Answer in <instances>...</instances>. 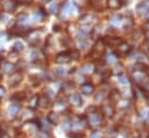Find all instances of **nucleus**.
<instances>
[{
    "label": "nucleus",
    "mask_w": 149,
    "mask_h": 138,
    "mask_svg": "<svg viewBox=\"0 0 149 138\" xmlns=\"http://www.w3.org/2000/svg\"><path fill=\"white\" fill-rule=\"evenodd\" d=\"M71 55H70V51H65V52H61L56 56V59L55 61L57 64H68L71 61Z\"/></svg>",
    "instance_id": "nucleus-2"
},
{
    "label": "nucleus",
    "mask_w": 149,
    "mask_h": 138,
    "mask_svg": "<svg viewBox=\"0 0 149 138\" xmlns=\"http://www.w3.org/2000/svg\"><path fill=\"white\" fill-rule=\"evenodd\" d=\"M134 138H140V137H134Z\"/></svg>",
    "instance_id": "nucleus-30"
},
{
    "label": "nucleus",
    "mask_w": 149,
    "mask_h": 138,
    "mask_svg": "<svg viewBox=\"0 0 149 138\" xmlns=\"http://www.w3.org/2000/svg\"><path fill=\"white\" fill-rule=\"evenodd\" d=\"M69 101H70V103L73 104V106H80V104H81V97H80V95H79L78 93L72 94V95L69 97Z\"/></svg>",
    "instance_id": "nucleus-6"
},
{
    "label": "nucleus",
    "mask_w": 149,
    "mask_h": 138,
    "mask_svg": "<svg viewBox=\"0 0 149 138\" xmlns=\"http://www.w3.org/2000/svg\"><path fill=\"white\" fill-rule=\"evenodd\" d=\"M27 19H28V15H27V13H24V12L19 13V14H17V16H16V20H17L19 22H21V23L26 22V21H27Z\"/></svg>",
    "instance_id": "nucleus-16"
},
{
    "label": "nucleus",
    "mask_w": 149,
    "mask_h": 138,
    "mask_svg": "<svg viewBox=\"0 0 149 138\" xmlns=\"http://www.w3.org/2000/svg\"><path fill=\"white\" fill-rule=\"evenodd\" d=\"M90 138H100V135H99V132L94 131V132H92V133H91Z\"/></svg>",
    "instance_id": "nucleus-26"
},
{
    "label": "nucleus",
    "mask_w": 149,
    "mask_h": 138,
    "mask_svg": "<svg viewBox=\"0 0 149 138\" xmlns=\"http://www.w3.org/2000/svg\"><path fill=\"white\" fill-rule=\"evenodd\" d=\"M80 90H81V93L85 94V95H91V94L94 92V86H93L91 82H85V83L81 85Z\"/></svg>",
    "instance_id": "nucleus-5"
},
{
    "label": "nucleus",
    "mask_w": 149,
    "mask_h": 138,
    "mask_svg": "<svg viewBox=\"0 0 149 138\" xmlns=\"http://www.w3.org/2000/svg\"><path fill=\"white\" fill-rule=\"evenodd\" d=\"M12 100H13V101H17V102L24 100V93H15V94L12 96Z\"/></svg>",
    "instance_id": "nucleus-17"
},
{
    "label": "nucleus",
    "mask_w": 149,
    "mask_h": 138,
    "mask_svg": "<svg viewBox=\"0 0 149 138\" xmlns=\"http://www.w3.org/2000/svg\"><path fill=\"white\" fill-rule=\"evenodd\" d=\"M91 71H92V68H91V65L86 64V65L81 66V72H83V73H90Z\"/></svg>",
    "instance_id": "nucleus-19"
},
{
    "label": "nucleus",
    "mask_w": 149,
    "mask_h": 138,
    "mask_svg": "<svg viewBox=\"0 0 149 138\" xmlns=\"http://www.w3.org/2000/svg\"><path fill=\"white\" fill-rule=\"evenodd\" d=\"M24 49V45L22 44V42H20V41H17V42H15L14 43V45H13V50L14 51H16V52H20V51H22Z\"/></svg>",
    "instance_id": "nucleus-14"
},
{
    "label": "nucleus",
    "mask_w": 149,
    "mask_h": 138,
    "mask_svg": "<svg viewBox=\"0 0 149 138\" xmlns=\"http://www.w3.org/2000/svg\"><path fill=\"white\" fill-rule=\"evenodd\" d=\"M104 95H105V93H104V92H99V93L97 94V96H95V100H97L98 102H100L101 100H104V97H105Z\"/></svg>",
    "instance_id": "nucleus-21"
},
{
    "label": "nucleus",
    "mask_w": 149,
    "mask_h": 138,
    "mask_svg": "<svg viewBox=\"0 0 149 138\" xmlns=\"http://www.w3.org/2000/svg\"><path fill=\"white\" fill-rule=\"evenodd\" d=\"M57 10H58V5H57V3H51L50 7H49V12H51V13H56Z\"/></svg>",
    "instance_id": "nucleus-20"
},
{
    "label": "nucleus",
    "mask_w": 149,
    "mask_h": 138,
    "mask_svg": "<svg viewBox=\"0 0 149 138\" xmlns=\"http://www.w3.org/2000/svg\"><path fill=\"white\" fill-rule=\"evenodd\" d=\"M15 1L20 5H26V3H30L33 0H15Z\"/></svg>",
    "instance_id": "nucleus-24"
},
{
    "label": "nucleus",
    "mask_w": 149,
    "mask_h": 138,
    "mask_svg": "<svg viewBox=\"0 0 149 138\" xmlns=\"http://www.w3.org/2000/svg\"><path fill=\"white\" fill-rule=\"evenodd\" d=\"M0 138H9L7 131H0Z\"/></svg>",
    "instance_id": "nucleus-25"
},
{
    "label": "nucleus",
    "mask_w": 149,
    "mask_h": 138,
    "mask_svg": "<svg viewBox=\"0 0 149 138\" xmlns=\"http://www.w3.org/2000/svg\"><path fill=\"white\" fill-rule=\"evenodd\" d=\"M86 121H87V123H88L91 126L95 128V126H99V125H100V123H101V116H100V114H98V112L88 114V117L86 118Z\"/></svg>",
    "instance_id": "nucleus-1"
},
{
    "label": "nucleus",
    "mask_w": 149,
    "mask_h": 138,
    "mask_svg": "<svg viewBox=\"0 0 149 138\" xmlns=\"http://www.w3.org/2000/svg\"><path fill=\"white\" fill-rule=\"evenodd\" d=\"M68 136H69V138H83L84 133H81V132H73V133H69Z\"/></svg>",
    "instance_id": "nucleus-18"
},
{
    "label": "nucleus",
    "mask_w": 149,
    "mask_h": 138,
    "mask_svg": "<svg viewBox=\"0 0 149 138\" xmlns=\"http://www.w3.org/2000/svg\"><path fill=\"white\" fill-rule=\"evenodd\" d=\"M119 81H120L121 83H127V82H128V78L125 77V75H121V77H119Z\"/></svg>",
    "instance_id": "nucleus-23"
},
{
    "label": "nucleus",
    "mask_w": 149,
    "mask_h": 138,
    "mask_svg": "<svg viewBox=\"0 0 149 138\" xmlns=\"http://www.w3.org/2000/svg\"><path fill=\"white\" fill-rule=\"evenodd\" d=\"M5 10L6 12H8V13H10V12H13L14 9H15V2L14 1H7V2H5Z\"/></svg>",
    "instance_id": "nucleus-13"
},
{
    "label": "nucleus",
    "mask_w": 149,
    "mask_h": 138,
    "mask_svg": "<svg viewBox=\"0 0 149 138\" xmlns=\"http://www.w3.org/2000/svg\"><path fill=\"white\" fill-rule=\"evenodd\" d=\"M22 81V74L21 73H14L9 77L8 79V82L10 85V87H15L16 85H19L20 82Z\"/></svg>",
    "instance_id": "nucleus-4"
},
{
    "label": "nucleus",
    "mask_w": 149,
    "mask_h": 138,
    "mask_svg": "<svg viewBox=\"0 0 149 138\" xmlns=\"http://www.w3.org/2000/svg\"><path fill=\"white\" fill-rule=\"evenodd\" d=\"M107 3L111 9H119L121 7V0H107Z\"/></svg>",
    "instance_id": "nucleus-9"
},
{
    "label": "nucleus",
    "mask_w": 149,
    "mask_h": 138,
    "mask_svg": "<svg viewBox=\"0 0 149 138\" xmlns=\"http://www.w3.org/2000/svg\"><path fill=\"white\" fill-rule=\"evenodd\" d=\"M58 121H59V117H58V115L56 114V112H54V111H51V112H49L48 114V122L49 123H51V124H57L58 123Z\"/></svg>",
    "instance_id": "nucleus-8"
},
{
    "label": "nucleus",
    "mask_w": 149,
    "mask_h": 138,
    "mask_svg": "<svg viewBox=\"0 0 149 138\" xmlns=\"http://www.w3.org/2000/svg\"><path fill=\"white\" fill-rule=\"evenodd\" d=\"M38 99H40L38 95H34V96L29 100V107H30L31 109H34V108H36V107L38 106Z\"/></svg>",
    "instance_id": "nucleus-12"
},
{
    "label": "nucleus",
    "mask_w": 149,
    "mask_h": 138,
    "mask_svg": "<svg viewBox=\"0 0 149 138\" xmlns=\"http://www.w3.org/2000/svg\"><path fill=\"white\" fill-rule=\"evenodd\" d=\"M5 93H6L5 87H2V86L0 85V97H1V96H3V95H5Z\"/></svg>",
    "instance_id": "nucleus-27"
},
{
    "label": "nucleus",
    "mask_w": 149,
    "mask_h": 138,
    "mask_svg": "<svg viewBox=\"0 0 149 138\" xmlns=\"http://www.w3.org/2000/svg\"><path fill=\"white\" fill-rule=\"evenodd\" d=\"M14 70H15V65L12 64V63H6L5 66H3V72H5L6 74H10Z\"/></svg>",
    "instance_id": "nucleus-11"
},
{
    "label": "nucleus",
    "mask_w": 149,
    "mask_h": 138,
    "mask_svg": "<svg viewBox=\"0 0 149 138\" xmlns=\"http://www.w3.org/2000/svg\"><path fill=\"white\" fill-rule=\"evenodd\" d=\"M73 87H74V83L72 81H65L63 83V90H65V92H69V90L73 89Z\"/></svg>",
    "instance_id": "nucleus-15"
},
{
    "label": "nucleus",
    "mask_w": 149,
    "mask_h": 138,
    "mask_svg": "<svg viewBox=\"0 0 149 138\" xmlns=\"http://www.w3.org/2000/svg\"><path fill=\"white\" fill-rule=\"evenodd\" d=\"M43 1H45V2H48V1H50V0H43Z\"/></svg>",
    "instance_id": "nucleus-29"
},
{
    "label": "nucleus",
    "mask_w": 149,
    "mask_h": 138,
    "mask_svg": "<svg viewBox=\"0 0 149 138\" xmlns=\"http://www.w3.org/2000/svg\"><path fill=\"white\" fill-rule=\"evenodd\" d=\"M101 112H102V115H104L105 117L111 118V117L114 116L115 109H114V107H113L112 104H104V106L101 107Z\"/></svg>",
    "instance_id": "nucleus-3"
},
{
    "label": "nucleus",
    "mask_w": 149,
    "mask_h": 138,
    "mask_svg": "<svg viewBox=\"0 0 149 138\" xmlns=\"http://www.w3.org/2000/svg\"><path fill=\"white\" fill-rule=\"evenodd\" d=\"M20 109H21L20 104L14 103V104H10V106L8 107V112H9V115H10V116H16V115L19 114Z\"/></svg>",
    "instance_id": "nucleus-7"
},
{
    "label": "nucleus",
    "mask_w": 149,
    "mask_h": 138,
    "mask_svg": "<svg viewBox=\"0 0 149 138\" xmlns=\"http://www.w3.org/2000/svg\"><path fill=\"white\" fill-rule=\"evenodd\" d=\"M86 112H87V114H93V112H97V107H94V106H90V107L86 109Z\"/></svg>",
    "instance_id": "nucleus-22"
},
{
    "label": "nucleus",
    "mask_w": 149,
    "mask_h": 138,
    "mask_svg": "<svg viewBox=\"0 0 149 138\" xmlns=\"http://www.w3.org/2000/svg\"><path fill=\"white\" fill-rule=\"evenodd\" d=\"M50 101H49V97L48 96H40L38 99V106H41L42 108H47L49 106Z\"/></svg>",
    "instance_id": "nucleus-10"
},
{
    "label": "nucleus",
    "mask_w": 149,
    "mask_h": 138,
    "mask_svg": "<svg viewBox=\"0 0 149 138\" xmlns=\"http://www.w3.org/2000/svg\"><path fill=\"white\" fill-rule=\"evenodd\" d=\"M57 72H58L59 74H63V73H65V70H63V68H58Z\"/></svg>",
    "instance_id": "nucleus-28"
}]
</instances>
